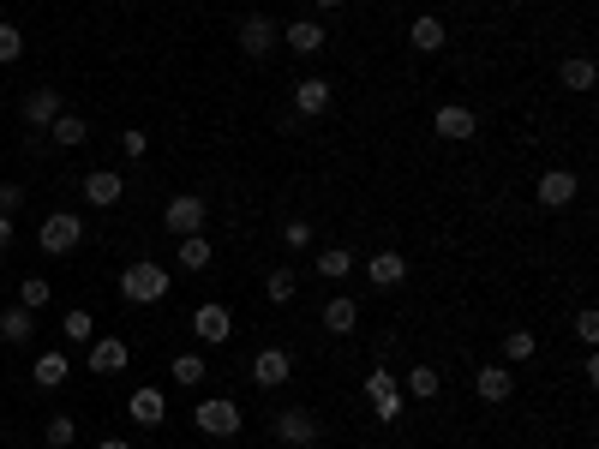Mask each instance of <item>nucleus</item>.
<instances>
[{
	"instance_id": "obj_2",
	"label": "nucleus",
	"mask_w": 599,
	"mask_h": 449,
	"mask_svg": "<svg viewBox=\"0 0 599 449\" xmlns=\"http://www.w3.org/2000/svg\"><path fill=\"white\" fill-rule=\"evenodd\" d=\"M192 426H198L204 438H240L246 414H240V402H234V396H204V402L192 408Z\"/></svg>"
},
{
	"instance_id": "obj_9",
	"label": "nucleus",
	"mask_w": 599,
	"mask_h": 449,
	"mask_svg": "<svg viewBox=\"0 0 599 449\" xmlns=\"http://www.w3.org/2000/svg\"><path fill=\"white\" fill-rule=\"evenodd\" d=\"M258 390H282L288 378H294V360H288V348H258L252 354V372H246Z\"/></svg>"
},
{
	"instance_id": "obj_36",
	"label": "nucleus",
	"mask_w": 599,
	"mask_h": 449,
	"mask_svg": "<svg viewBox=\"0 0 599 449\" xmlns=\"http://www.w3.org/2000/svg\"><path fill=\"white\" fill-rule=\"evenodd\" d=\"M18 54H24V30H18V24H6V18H0V66H12V60H18Z\"/></svg>"
},
{
	"instance_id": "obj_1",
	"label": "nucleus",
	"mask_w": 599,
	"mask_h": 449,
	"mask_svg": "<svg viewBox=\"0 0 599 449\" xmlns=\"http://www.w3.org/2000/svg\"><path fill=\"white\" fill-rule=\"evenodd\" d=\"M168 288H174V276L156 258H138V264L120 270V300L126 306H156V300H168Z\"/></svg>"
},
{
	"instance_id": "obj_6",
	"label": "nucleus",
	"mask_w": 599,
	"mask_h": 449,
	"mask_svg": "<svg viewBox=\"0 0 599 449\" xmlns=\"http://www.w3.org/2000/svg\"><path fill=\"white\" fill-rule=\"evenodd\" d=\"M204 216H210V210H204L198 192H174L168 210H162V228H168L174 240H180V234H204Z\"/></svg>"
},
{
	"instance_id": "obj_29",
	"label": "nucleus",
	"mask_w": 599,
	"mask_h": 449,
	"mask_svg": "<svg viewBox=\"0 0 599 449\" xmlns=\"http://www.w3.org/2000/svg\"><path fill=\"white\" fill-rule=\"evenodd\" d=\"M534 354H540V336H534V330H510V336H504V366H528Z\"/></svg>"
},
{
	"instance_id": "obj_24",
	"label": "nucleus",
	"mask_w": 599,
	"mask_h": 449,
	"mask_svg": "<svg viewBox=\"0 0 599 449\" xmlns=\"http://www.w3.org/2000/svg\"><path fill=\"white\" fill-rule=\"evenodd\" d=\"M30 336H36V312H24V306H0V342L24 348Z\"/></svg>"
},
{
	"instance_id": "obj_10",
	"label": "nucleus",
	"mask_w": 599,
	"mask_h": 449,
	"mask_svg": "<svg viewBox=\"0 0 599 449\" xmlns=\"http://www.w3.org/2000/svg\"><path fill=\"white\" fill-rule=\"evenodd\" d=\"M276 36H282V30H276V18H270V12H246V18H240V54L264 60V54L276 48Z\"/></svg>"
},
{
	"instance_id": "obj_25",
	"label": "nucleus",
	"mask_w": 599,
	"mask_h": 449,
	"mask_svg": "<svg viewBox=\"0 0 599 449\" xmlns=\"http://www.w3.org/2000/svg\"><path fill=\"white\" fill-rule=\"evenodd\" d=\"M294 294H300V276H294L288 264H276V270L264 276V300H270V306H294Z\"/></svg>"
},
{
	"instance_id": "obj_7",
	"label": "nucleus",
	"mask_w": 599,
	"mask_h": 449,
	"mask_svg": "<svg viewBox=\"0 0 599 449\" xmlns=\"http://www.w3.org/2000/svg\"><path fill=\"white\" fill-rule=\"evenodd\" d=\"M192 336H198L204 348H228V336H234V312H228L222 300H204V306L192 312Z\"/></svg>"
},
{
	"instance_id": "obj_31",
	"label": "nucleus",
	"mask_w": 599,
	"mask_h": 449,
	"mask_svg": "<svg viewBox=\"0 0 599 449\" xmlns=\"http://www.w3.org/2000/svg\"><path fill=\"white\" fill-rule=\"evenodd\" d=\"M168 372H174V384H180V390H198V384L210 378L204 354H174V366H168Z\"/></svg>"
},
{
	"instance_id": "obj_20",
	"label": "nucleus",
	"mask_w": 599,
	"mask_h": 449,
	"mask_svg": "<svg viewBox=\"0 0 599 449\" xmlns=\"http://www.w3.org/2000/svg\"><path fill=\"white\" fill-rule=\"evenodd\" d=\"M408 42H414V54H438V48L450 42V30H444V18H432V12H420V18L408 24Z\"/></svg>"
},
{
	"instance_id": "obj_21",
	"label": "nucleus",
	"mask_w": 599,
	"mask_h": 449,
	"mask_svg": "<svg viewBox=\"0 0 599 449\" xmlns=\"http://www.w3.org/2000/svg\"><path fill=\"white\" fill-rule=\"evenodd\" d=\"M402 396H408V402H438V396H444V372H438V366H414V372L402 378Z\"/></svg>"
},
{
	"instance_id": "obj_22",
	"label": "nucleus",
	"mask_w": 599,
	"mask_h": 449,
	"mask_svg": "<svg viewBox=\"0 0 599 449\" xmlns=\"http://www.w3.org/2000/svg\"><path fill=\"white\" fill-rule=\"evenodd\" d=\"M558 84H564V90H576V96H588V90L599 84V66L588 60V54H570V60L558 66Z\"/></svg>"
},
{
	"instance_id": "obj_28",
	"label": "nucleus",
	"mask_w": 599,
	"mask_h": 449,
	"mask_svg": "<svg viewBox=\"0 0 599 449\" xmlns=\"http://www.w3.org/2000/svg\"><path fill=\"white\" fill-rule=\"evenodd\" d=\"M210 258H216V246L204 234H180V270H210Z\"/></svg>"
},
{
	"instance_id": "obj_39",
	"label": "nucleus",
	"mask_w": 599,
	"mask_h": 449,
	"mask_svg": "<svg viewBox=\"0 0 599 449\" xmlns=\"http://www.w3.org/2000/svg\"><path fill=\"white\" fill-rule=\"evenodd\" d=\"M120 150H126V156H132V162H138V156H144V150H150V138H144V132H120Z\"/></svg>"
},
{
	"instance_id": "obj_4",
	"label": "nucleus",
	"mask_w": 599,
	"mask_h": 449,
	"mask_svg": "<svg viewBox=\"0 0 599 449\" xmlns=\"http://www.w3.org/2000/svg\"><path fill=\"white\" fill-rule=\"evenodd\" d=\"M366 402H372V414H378L384 426H396V420L408 414V396H402V378H396V372H366Z\"/></svg>"
},
{
	"instance_id": "obj_14",
	"label": "nucleus",
	"mask_w": 599,
	"mask_h": 449,
	"mask_svg": "<svg viewBox=\"0 0 599 449\" xmlns=\"http://www.w3.org/2000/svg\"><path fill=\"white\" fill-rule=\"evenodd\" d=\"M282 42H288L294 54H306V60H312V54H324L330 30H324V18H294V24L282 30Z\"/></svg>"
},
{
	"instance_id": "obj_12",
	"label": "nucleus",
	"mask_w": 599,
	"mask_h": 449,
	"mask_svg": "<svg viewBox=\"0 0 599 449\" xmlns=\"http://www.w3.org/2000/svg\"><path fill=\"white\" fill-rule=\"evenodd\" d=\"M126 360H132V348H126L120 336H96V342H90V354H84V372L114 378V372H126Z\"/></svg>"
},
{
	"instance_id": "obj_19",
	"label": "nucleus",
	"mask_w": 599,
	"mask_h": 449,
	"mask_svg": "<svg viewBox=\"0 0 599 449\" xmlns=\"http://www.w3.org/2000/svg\"><path fill=\"white\" fill-rule=\"evenodd\" d=\"M126 414H132V420H138V426H150V432H156V426H162V420H168V396H162V390H150V384H144V390H132V402H126Z\"/></svg>"
},
{
	"instance_id": "obj_8",
	"label": "nucleus",
	"mask_w": 599,
	"mask_h": 449,
	"mask_svg": "<svg viewBox=\"0 0 599 449\" xmlns=\"http://www.w3.org/2000/svg\"><path fill=\"white\" fill-rule=\"evenodd\" d=\"M432 132H438V138H450V144H468V138L480 132V114H474L468 102H444V108L432 114Z\"/></svg>"
},
{
	"instance_id": "obj_30",
	"label": "nucleus",
	"mask_w": 599,
	"mask_h": 449,
	"mask_svg": "<svg viewBox=\"0 0 599 449\" xmlns=\"http://www.w3.org/2000/svg\"><path fill=\"white\" fill-rule=\"evenodd\" d=\"M66 378H72L66 354H36V390H60Z\"/></svg>"
},
{
	"instance_id": "obj_32",
	"label": "nucleus",
	"mask_w": 599,
	"mask_h": 449,
	"mask_svg": "<svg viewBox=\"0 0 599 449\" xmlns=\"http://www.w3.org/2000/svg\"><path fill=\"white\" fill-rule=\"evenodd\" d=\"M318 276H330V282L354 276V252H348V246H324V252H318Z\"/></svg>"
},
{
	"instance_id": "obj_43",
	"label": "nucleus",
	"mask_w": 599,
	"mask_h": 449,
	"mask_svg": "<svg viewBox=\"0 0 599 449\" xmlns=\"http://www.w3.org/2000/svg\"><path fill=\"white\" fill-rule=\"evenodd\" d=\"M0 96H6V78H0Z\"/></svg>"
},
{
	"instance_id": "obj_34",
	"label": "nucleus",
	"mask_w": 599,
	"mask_h": 449,
	"mask_svg": "<svg viewBox=\"0 0 599 449\" xmlns=\"http://www.w3.org/2000/svg\"><path fill=\"white\" fill-rule=\"evenodd\" d=\"M42 438H48V449H66L78 438V420H72V414H48V420H42Z\"/></svg>"
},
{
	"instance_id": "obj_41",
	"label": "nucleus",
	"mask_w": 599,
	"mask_h": 449,
	"mask_svg": "<svg viewBox=\"0 0 599 449\" xmlns=\"http://www.w3.org/2000/svg\"><path fill=\"white\" fill-rule=\"evenodd\" d=\"M96 449H132V444H126V438H102Z\"/></svg>"
},
{
	"instance_id": "obj_42",
	"label": "nucleus",
	"mask_w": 599,
	"mask_h": 449,
	"mask_svg": "<svg viewBox=\"0 0 599 449\" xmlns=\"http://www.w3.org/2000/svg\"><path fill=\"white\" fill-rule=\"evenodd\" d=\"M312 6H318V12H336V6H348V0H312Z\"/></svg>"
},
{
	"instance_id": "obj_27",
	"label": "nucleus",
	"mask_w": 599,
	"mask_h": 449,
	"mask_svg": "<svg viewBox=\"0 0 599 449\" xmlns=\"http://www.w3.org/2000/svg\"><path fill=\"white\" fill-rule=\"evenodd\" d=\"M60 336H66L72 348H90V342H96V318H90L84 306H72V312L60 318Z\"/></svg>"
},
{
	"instance_id": "obj_26",
	"label": "nucleus",
	"mask_w": 599,
	"mask_h": 449,
	"mask_svg": "<svg viewBox=\"0 0 599 449\" xmlns=\"http://www.w3.org/2000/svg\"><path fill=\"white\" fill-rule=\"evenodd\" d=\"M48 138H54L60 150H72V144H84V138H90V126H84V114H66V108H60V114H54V126H48Z\"/></svg>"
},
{
	"instance_id": "obj_44",
	"label": "nucleus",
	"mask_w": 599,
	"mask_h": 449,
	"mask_svg": "<svg viewBox=\"0 0 599 449\" xmlns=\"http://www.w3.org/2000/svg\"><path fill=\"white\" fill-rule=\"evenodd\" d=\"M582 6H594V0H582Z\"/></svg>"
},
{
	"instance_id": "obj_16",
	"label": "nucleus",
	"mask_w": 599,
	"mask_h": 449,
	"mask_svg": "<svg viewBox=\"0 0 599 449\" xmlns=\"http://www.w3.org/2000/svg\"><path fill=\"white\" fill-rule=\"evenodd\" d=\"M54 114H60V90H54V84H36V90L24 96V120H30L36 132H48Z\"/></svg>"
},
{
	"instance_id": "obj_3",
	"label": "nucleus",
	"mask_w": 599,
	"mask_h": 449,
	"mask_svg": "<svg viewBox=\"0 0 599 449\" xmlns=\"http://www.w3.org/2000/svg\"><path fill=\"white\" fill-rule=\"evenodd\" d=\"M78 240H84V216H72V210H54V216H42V228H36V246H42L48 258L78 252Z\"/></svg>"
},
{
	"instance_id": "obj_33",
	"label": "nucleus",
	"mask_w": 599,
	"mask_h": 449,
	"mask_svg": "<svg viewBox=\"0 0 599 449\" xmlns=\"http://www.w3.org/2000/svg\"><path fill=\"white\" fill-rule=\"evenodd\" d=\"M48 300H54V288H48V276H24V282H18V306H24V312H42Z\"/></svg>"
},
{
	"instance_id": "obj_40",
	"label": "nucleus",
	"mask_w": 599,
	"mask_h": 449,
	"mask_svg": "<svg viewBox=\"0 0 599 449\" xmlns=\"http://www.w3.org/2000/svg\"><path fill=\"white\" fill-rule=\"evenodd\" d=\"M12 246V216H0V252Z\"/></svg>"
},
{
	"instance_id": "obj_17",
	"label": "nucleus",
	"mask_w": 599,
	"mask_h": 449,
	"mask_svg": "<svg viewBox=\"0 0 599 449\" xmlns=\"http://www.w3.org/2000/svg\"><path fill=\"white\" fill-rule=\"evenodd\" d=\"M366 282H372V288H402V282H408V258H402V252H372Z\"/></svg>"
},
{
	"instance_id": "obj_13",
	"label": "nucleus",
	"mask_w": 599,
	"mask_h": 449,
	"mask_svg": "<svg viewBox=\"0 0 599 449\" xmlns=\"http://www.w3.org/2000/svg\"><path fill=\"white\" fill-rule=\"evenodd\" d=\"M474 396L492 402V408L510 402V396H516V366H504V360H498V366H480V372H474Z\"/></svg>"
},
{
	"instance_id": "obj_23",
	"label": "nucleus",
	"mask_w": 599,
	"mask_h": 449,
	"mask_svg": "<svg viewBox=\"0 0 599 449\" xmlns=\"http://www.w3.org/2000/svg\"><path fill=\"white\" fill-rule=\"evenodd\" d=\"M330 96H336V90H330L324 78H294V114H324Z\"/></svg>"
},
{
	"instance_id": "obj_15",
	"label": "nucleus",
	"mask_w": 599,
	"mask_h": 449,
	"mask_svg": "<svg viewBox=\"0 0 599 449\" xmlns=\"http://www.w3.org/2000/svg\"><path fill=\"white\" fill-rule=\"evenodd\" d=\"M84 198H90L96 210H114V204L126 198V180H120L114 168H96V174H84Z\"/></svg>"
},
{
	"instance_id": "obj_18",
	"label": "nucleus",
	"mask_w": 599,
	"mask_h": 449,
	"mask_svg": "<svg viewBox=\"0 0 599 449\" xmlns=\"http://www.w3.org/2000/svg\"><path fill=\"white\" fill-rule=\"evenodd\" d=\"M318 324H324V336H354V330H360V306H354L348 294H336V300H324V318H318Z\"/></svg>"
},
{
	"instance_id": "obj_37",
	"label": "nucleus",
	"mask_w": 599,
	"mask_h": 449,
	"mask_svg": "<svg viewBox=\"0 0 599 449\" xmlns=\"http://www.w3.org/2000/svg\"><path fill=\"white\" fill-rule=\"evenodd\" d=\"M576 336H582L588 348L599 342V312H594V306H582V312H576Z\"/></svg>"
},
{
	"instance_id": "obj_35",
	"label": "nucleus",
	"mask_w": 599,
	"mask_h": 449,
	"mask_svg": "<svg viewBox=\"0 0 599 449\" xmlns=\"http://www.w3.org/2000/svg\"><path fill=\"white\" fill-rule=\"evenodd\" d=\"M282 246H288V252H306V246H312V222H306V216L282 222Z\"/></svg>"
},
{
	"instance_id": "obj_5",
	"label": "nucleus",
	"mask_w": 599,
	"mask_h": 449,
	"mask_svg": "<svg viewBox=\"0 0 599 449\" xmlns=\"http://www.w3.org/2000/svg\"><path fill=\"white\" fill-rule=\"evenodd\" d=\"M318 438H324V420L312 408H282L276 414V444L282 449H312Z\"/></svg>"
},
{
	"instance_id": "obj_38",
	"label": "nucleus",
	"mask_w": 599,
	"mask_h": 449,
	"mask_svg": "<svg viewBox=\"0 0 599 449\" xmlns=\"http://www.w3.org/2000/svg\"><path fill=\"white\" fill-rule=\"evenodd\" d=\"M24 204V186H12V180H0V216H12Z\"/></svg>"
},
{
	"instance_id": "obj_11",
	"label": "nucleus",
	"mask_w": 599,
	"mask_h": 449,
	"mask_svg": "<svg viewBox=\"0 0 599 449\" xmlns=\"http://www.w3.org/2000/svg\"><path fill=\"white\" fill-rule=\"evenodd\" d=\"M576 192H582V174H570V168H546V174H540V186H534V198H540L546 210L576 204Z\"/></svg>"
}]
</instances>
